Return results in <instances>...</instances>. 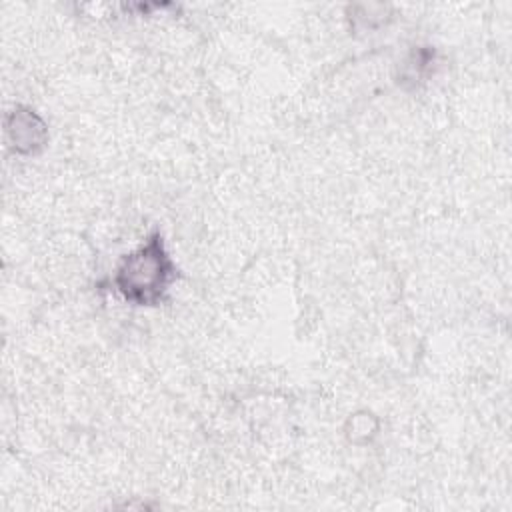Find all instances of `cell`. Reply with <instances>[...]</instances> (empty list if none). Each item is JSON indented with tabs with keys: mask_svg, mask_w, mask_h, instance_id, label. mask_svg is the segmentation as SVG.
I'll return each mask as SVG.
<instances>
[{
	"mask_svg": "<svg viewBox=\"0 0 512 512\" xmlns=\"http://www.w3.org/2000/svg\"><path fill=\"white\" fill-rule=\"evenodd\" d=\"M176 278V264L166 250L162 234L156 230L122 258L112 282L126 302L156 306L166 298Z\"/></svg>",
	"mask_w": 512,
	"mask_h": 512,
	"instance_id": "6da1fadb",
	"label": "cell"
}]
</instances>
